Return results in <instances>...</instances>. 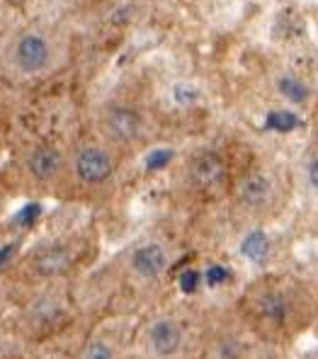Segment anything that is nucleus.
Returning <instances> with one entry per match:
<instances>
[{
  "instance_id": "obj_1",
  "label": "nucleus",
  "mask_w": 318,
  "mask_h": 359,
  "mask_svg": "<svg viewBox=\"0 0 318 359\" xmlns=\"http://www.w3.org/2000/svg\"><path fill=\"white\" fill-rule=\"evenodd\" d=\"M197 340L190 316L183 309L161 306L151 311L131 340L134 359H192Z\"/></svg>"
},
{
  "instance_id": "obj_2",
  "label": "nucleus",
  "mask_w": 318,
  "mask_h": 359,
  "mask_svg": "<svg viewBox=\"0 0 318 359\" xmlns=\"http://www.w3.org/2000/svg\"><path fill=\"white\" fill-rule=\"evenodd\" d=\"M119 153L98 136L81 139L66 149L63 189L73 197L98 199L114 187L119 175Z\"/></svg>"
},
{
  "instance_id": "obj_3",
  "label": "nucleus",
  "mask_w": 318,
  "mask_h": 359,
  "mask_svg": "<svg viewBox=\"0 0 318 359\" xmlns=\"http://www.w3.org/2000/svg\"><path fill=\"white\" fill-rule=\"evenodd\" d=\"M86 241L81 238H51L29 248L15 265V279L25 289L68 284L71 277L83 267Z\"/></svg>"
},
{
  "instance_id": "obj_4",
  "label": "nucleus",
  "mask_w": 318,
  "mask_h": 359,
  "mask_svg": "<svg viewBox=\"0 0 318 359\" xmlns=\"http://www.w3.org/2000/svg\"><path fill=\"white\" fill-rule=\"evenodd\" d=\"M25 297L18 311V332L25 340L44 342L63 332L76 318L71 289L66 284H49V287L22 289Z\"/></svg>"
},
{
  "instance_id": "obj_5",
  "label": "nucleus",
  "mask_w": 318,
  "mask_h": 359,
  "mask_svg": "<svg viewBox=\"0 0 318 359\" xmlns=\"http://www.w3.org/2000/svg\"><path fill=\"white\" fill-rule=\"evenodd\" d=\"M63 61V49L56 34L39 25H27L8 36L3 54V71L13 81L27 83L46 78Z\"/></svg>"
},
{
  "instance_id": "obj_6",
  "label": "nucleus",
  "mask_w": 318,
  "mask_h": 359,
  "mask_svg": "<svg viewBox=\"0 0 318 359\" xmlns=\"http://www.w3.org/2000/svg\"><path fill=\"white\" fill-rule=\"evenodd\" d=\"M119 292L129 297H156L173 269V248L166 238H141L119 257Z\"/></svg>"
},
{
  "instance_id": "obj_7",
  "label": "nucleus",
  "mask_w": 318,
  "mask_h": 359,
  "mask_svg": "<svg viewBox=\"0 0 318 359\" xmlns=\"http://www.w3.org/2000/svg\"><path fill=\"white\" fill-rule=\"evenodd\" d=\"M153 126L146 109L129 100H107L95 112V136L126 156L136 153L151 141Z\"/></svg>"
},
{
  "instance_id": "obj_8",
  "label": "nucleus",
  "mask_w": 318,
  "mask_h": 359,
  "mask_svg": "<svg viewBox=\"0 0 318 359\" xmlns=\"http://www.w3.org/2000/svg\"><path fill=\"white\" fill-rule=\"evenodd\" d=\"M20 170L29 187L41 192L61 189L66 177V149L54 141H32L22 149Z\"/></svg>"
},
{
  "instance_id": "obj_9",
  "label": "nucleus",
  "mask_w": 318,
  "mask_h": 359,
  "mask_svg": "<svg viewBox=\"0 0 318 359\" xmlns=\"http://www.w3.org/2000/svg\"><path fill=\"white\" fill-rule=\"evenodd\" d=\"M253 316L267 330H284L294 316V297L282 287H267L253 297Z\"/></svg>"
},
{
  "instance_id": "obj_10",
  "label": "nucleus",
  "mask_w": 318,
  "mask_h": 359,
  "mask_svg": "<svg viewBox=\"0 0 318 359\" xmlns=\"http://www.w3.org/2000/svg\"><path fill=\"white\" fill-rule=\"evenodd\" d=\"M185 182L192 192L211 194L224 187L226 163L216 151H199L185 165Z\"/></svg>"
},
{
  "instance_id": "obj_11",
  "label": "nucleus",
  "mask_w": 318,
  "mask_h": 359,
  "mask_svg": "<svg viewBox=\"0 0 318 359\" xmlns=\"http://www.w3.org/2000/svg\"><path fill=\"white\" fill-rule=\"evenodd\" d=\"M274 197H277L274 180L263 170L248 172L236 187L238 207L248 211V214H263V211H267L274 204Z\"/></svg>"
},
{
  "instance_id": "obj_12",
  "label": "nucleus",
  "mask_w": 318,
  "mask_h": 359,
  "mask_svg": "<svg viewBox=\"0 0 318 359\" xmlns=\"http://www.w3.org/2000/svg\"><path fill=\"white\" fill-rule=\"evenodd\" d=\"M78 359H134V355L131 347H126L114 332L98 330L83 342Z\"/></svg>"
},
{
  "instance_id": "obj_13",
  "label": "nucleus",
  "mask_w": 318,
  "mask_h": 359,
  "mask_svg": "<svg viewBox=\"0 0 318 359\" xmlns=\"http://www.w3.org/2000/svg\"><path fill=\"white\" fill-rule=\"evenodd\" d=\"M246 357V345L236 332H219L204 347V359H243Z\"/></svg>"
},
{
  "instance_id": "obj_14",
  "label": "nucleus",
  "mask_w": 318,
  "mask_h": 359,
  "mask_svg": "<svg viewBox=\"0 0 318 359\" xmlns=\"http://www.w3.org/2000/svg\"><path fill=\"white\" fill-rule=\"evenodd\" d=\"M306 180H309V184L318 192V156H314L306 163Z\"/></svg>"
},
{
  "instance_id": "obj_15",
  "label": "nucleus",
  "mask_w": 318,
  "mask_h": 359,
  "mask_svg": "<svg viewBox=\"0 0 318 359\" xmlns=\"http://www.w3.org/2000/svg\"><path fill=\"white\" fill-rule=\"evenodd\" d=\"M0 359H22V355L13 347H0Z\"/></svg>"
},
{
  "instance_id": "obj_16",
  "label": "nucleus",
  "mask_w": 318,
  "mask_h": 359,
  "mask_svg": "<svg viewBox=\"0 0 318 359\" xmlns=\"http://www.w3.org/2000/svg\"><path fill=\"white\" fill-rule=\"evenodd\" d=\"M8 36L10 34H5L3 27H0V66H3V54H5V44H8Z\"/></svg>"
}]
</instances>
